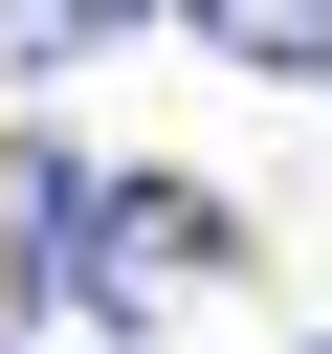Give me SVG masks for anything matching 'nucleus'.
Returning a JSON list of instances; mask_svg holds the SVG:
<instances>
[{"mask_svg": "<svg viewBox=\"0 0 332 354\" xmlns=\"http://www.w3.org/2000/svg\"><path fill=\"white\" fill-rule=\"evenodd\" d=\"M22 288H66V310H177V288H221V199L199 177H89V155H44L22 177Z\"/></svg>", "mask_w": 332, "mask_h": 354, "instance_id": "nucleus-1", "label": "nucleus"}, {"mask_svg": "<svg viewBox=\"0 0 332 354\" xmlns=\"http://www.w3.org/2000/svg\"><path fill=\"white\" fill-rule=\"evenodd\" d=\"M177 22H199V44H221V66H288V88H310V66H332V0H177Z\"/></svg>", "mask_w": 332, "mask_h": 354, "instance_id": "nucleus-2", "label": "nucleus"}, {"mask_svg": "<svg viewBox=\"0 0 332 354\" xmlns=\"http://www.w3.org/2000/svg\"><path fill=\"white\" fill-rule=\"evenodd\" d=\"M111 22H133V0H0V66H22V88H44V66H89V44H111Z\"/></svg>", "mask_w": 332, "mask_h": 354, "instance_id": "nucleus-3", "label": "nucleus"}]
</instances>
